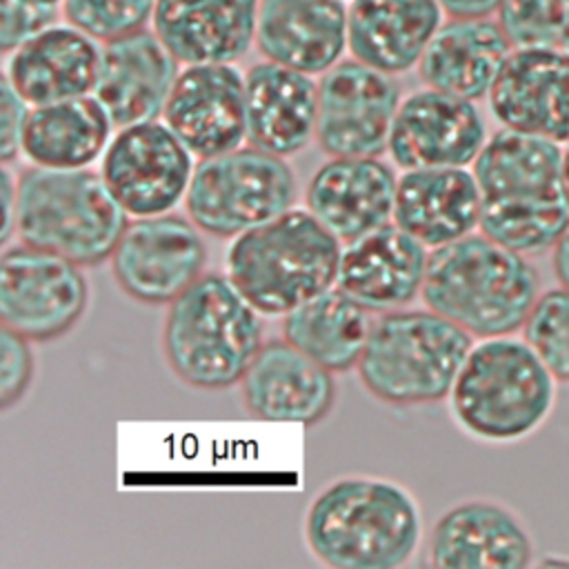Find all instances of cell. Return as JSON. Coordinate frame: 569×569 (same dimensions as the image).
<instances>
[{
	"instance_id": "cell-4",
	"label": "cell",
	"mask_w": 569,
	"mask_h": 569,
	"mask_svg": "<svg viewBox=\"0 0 569 569\" xmlns=\"http://www.w3.org/2000/svg\"><path fill=\"white\" fill-rule=\"evenodd\" d=\"M556 398V376L525 338L509 333L471 347L449 407L456 425L473 440L516 445L545 427Z\"/></svg>"
},
{
	"instance_id": "cell-13",
	"label": "cell",
	"mask_w": 569,
	"mask_h": 569,
	"mask_svg": "<svg viewBox=\"0 0 569 569\" xmlns=\"http://www.w3.org/2000/svg\"><path fill=\"white\" fill-rule=\"evenodd\" d=\"M400 91L391 76L351 58L318 82V147L331 156H382L389 149Z\"/></svg>"
},
{
	"instance_id": "cell-7",
	"label": "cell",
	"mask_w": 569,
	"mask_h": 569,
	"mask_svg": "<svg viewBox=\"0 0 569 569\" xmlns=\"http://www.w3.org/2000/svg\"><path fill=\"white\" fill-rule=\"evenodd\" d=\"M473 336L433 309H393L371 325L358 378L391 407H422L449 398Z\"/></svg>"
},
{
	"instance_id": "cell-28",
	"label": "cell",
	"mask_w": 569,
	"mask_h": 569,
	"mask_svg": "<svg viewBox=\"0 0 569 569\" xmlns=\"http://www.w3.org/2000/svg\"><path fill=\"white\" fill-rule=\"evenodd\" d=\"M511 51L498 20L451 18L440 24L416 69L427 87L476 102L489 96Z\"/></svg>"
},
{
	"instance_id": "cell-23",
	"label": "cell",
	"mask_w": 569,
	"mask_h": 569,
	"mask_svg": "<svg viewBox=\"0 0 569 569\" xmlns=\"http://www.w3.org/2000/svg\"><path fill=\"white\" fill-rule=\"evenodd\" d=\"M256 49L264 60L316 76L340 62L347 44L345 0H260Z\"/></svg>"
},
{
	"instance_id": "cell-16",
	"label": "cell",
	"mask_w": 569,
	"mask_h": 569,
	"mask_svg": "<svg viewBox=\"0 0 569 569\" xmlns=\"http://www.w3.org/2000/svg\"><path fill=\"white\" fill-rule=\"evenodd\" d=\"M429 565L438 569H522L533 565V538L509 505L467 498L451 505L429 531Z\"/></svg>"
},
{
	"instance_id": "cell-12",
	"label": "cell",
	"mask_w": 569,
	"mask_h": 569,
	"mask_svg": "<svg viewBox=\"0 0 569 569\" xmlns=\"http://www.w3.org/2000/svg\"><path fill=\"white\" fill-rule=\"evenodd\" d=\"M193 158L164 120H147L118 129L102 156L100 173L129 216H158L184 200L196 169Z\"/></svg>"
},
{
	"instance_id": "cell-39",
	"label": "cell",
	"mask_w": 569,
	"mask_h": 569,
	"mask_svg": "<svg viewBox=\"0 0 569 569\" xmlns=\"http://www.w3.org/2000/svg\"><path fill=\"white\" fill-rule=\"evenodd\" d=\"M551 271H553L558 284L569 287V229L562 233V238L551 249Z\"/></svg>"
},
{
	"instance_id": "cell-18",
	"label": "cell",
	"mask_w": 569,
	"mask_h": 569,
	"mask_svg": "<svg viewBox=\"0 0 569 569\" xmlns=\"http://www.w3.org/2000/svg\"><path fill=\"white\" fill-rule=\"evenodd\" d=\"M238 387L247 413L258 420L313 425L336 402L333 371L284 338L262 342Z\"/></svg>"
},
{
	"instance_id": "cell-33",
	"label": "cell",
	"mask_w": 569,
	"mask_h": 569,
	"mask_svg": "<svg viewBox=\"0 0 569 569\" xmlns=\"http://www.w3.org/2000/svg\"><path fill=\"white\" fill-rule=\"evenodd\" d=\"M569 0H502L498 24L513 49H558Z\"/></svg>"
},
{
	"instance_id": "cell-6",
	"label": "cell",
	"mask_w": 569,
	"mask_h": 569,
	"mask_svg": "<svg viewBox=\"0 0 569 569\" xmlns=\"http://www.w3.org/2000/svg\"><path fill=\"white\" fill-rule=\"evenodd\" d=\"M342 244L309 211L284 213L240 233L227 251V276L264 316H284L338 280Z\"/></svg>"
},
{
	"instance_id": "cell-29",
	"label": "cell",
	"mask_w": 569,
	"mask_h": 569,
	"mask_svg": "<svg viewBox=\"0 0 569 569\" xmlns=\"http://www.w3.org/2000/svg\"><path fill=\"white\" fill-rule=\"evenodd\" d=\"M113 127L93 93L31 107L22 131V156L38 167L84 169L104 156Z\"/></svg>"
},
{
	"instance_id": "cell-8",
	"label": "cell",
	"mask_w": 569,
	"mask_h": 569,
	"mask_svg": "<svg viewBox=\"0 0 569 569\" xmlns=\"http://www.w3.org/2000/svg\"><path fill=\"white\" fill-rule=\"evenodd\" d=\"M127 211L102 173L31 164L18 176V240L80 267L107 262L127 229Z\"/></svg>"
},
{
	"instance_id": "cell-22",
	"label": "cell",
	"mask_w": 569,
	"mask_h": 569,
	"mask_svg": "<svg viewBox=\"0 0 569 569\" xmlns=\"http://www.w3.org/2000/svg\"><path fill=\"white\" fill-rule=\"evenodd\" d=\"M102 47L73 24H51L7 53L4 78L29 107L89 96Z\"/></svg>"
},
{
	"instance_id": "cell-17",
	"label": "cell",
	"mask_w": 569,
	"mask_h": 569,
	"mask_svg": "<svg viewBox=\"0 0 569 569\" xmlns=\"http://www.w3.org/2000/svg\"><path fill=\"white\" fill-rule=\"evenodd\" d=\"M487 100L502 127L569 144V53L513 49Z\"/></svg>"
},
{
	"instance_id": "cell-2",
	"label": "cell",
	"mask_w": 569,
	"mask_h": 569,
	"mask_svg": "<svg viewBox=\"0 0 569 569\" xmlns=\"http://www.w3.org/2000/svg\"><path fill=\"white\" fill-rule=\"evenodd\" d=\"M422 540L416 496L382 476L349 473L322 487L305 513L309 551L333 569H396Z\"/></svg>"
},
{
	"instance_id": "cell-30",
	"label": "cell",
	"mask_w": 569,
	"mask_h": 569,
	"mask_svg": "<svg viewBox=\"0 0 569 569\" xmlns=\"http://www.w3.org/2000/svg\"><path fill=\"white\" fill-rule=\"evenodd\" d=\"M367 309L338 284L282 316V338L333 373L358 367L371 322Z\"/></svg>"
},
{
	"instance_id": "cell-3",
	"label": "cell",
	"mask_w": 569,
	"mask_h": 569,
	"mask_svg": "<svg viewBox=\"0 0 569 569\" xmlns=\"http://www.w3.org/2000/svg\"><path fill=\"white\" fill-rule=\"evenodd\" d=\"M540 293L533 262L480 231L429 251L420 298L473 338H493L522 331Z\"/></svg>"
},
{
	"instance_id": "cell-9",
	"label": "cell",
	"mask_w": 569,
	"mask_h": 569,
	"mask_svg": "<svg viewBox=\"0 0 569 569\" xmlns=\"http://www.w3.org/2000/svg\"><path fill=\"white\" fill-rule=\"evenodd\" d=\"M296 173L282 156L253 144L202 158L191 176L184 209L213 238H236L293 207Z\"/></svg>"
},
{
	"instance_id": "cell-26",
	"label": "cell",
	"mask_w": 569,
	"mask_h": 569,
	"mask_svg": "<svg viewBox=\"0 0 569 569\" xmlns=\"http://www.w3.org/2000/svg\"><path fill=\"white\" fill-rule=\"evenodd\" d=\"M440 0H351L347 4V44L356 60L400 76L418 67L440 29Z\"/></svg>"
},
{
	"instance_id": "cell-20",
	"label": "cell",
	"mask_w": 569,
	"mask_h": 569,
	"mask_svg": "<svg viewBox=\"0 0 569 569\" xmlns=\"http://www.w3.org/2000/svg\"><path fill=\"white\" fill-rule=\"evenodd\" d=\"M180 62L153 29L102 44L100 73L93 96L118 129L162 116Z\"/></svg>"
},
{
	"instance_id": "cell-34",
	"label": "cell",
	"mask_w": 569,
	"mask_h": 569,
	"mask_svg": "<svg viewBox=\"0 0 569 569\" xmlns=\"http://www.w3.org/2000/svg\"><path fill=\"white\" fill-rule=\"evenodd\" d=\"M64 0H0V49L13 51L31 36L58 22Z\"/></svg>"
},
{
	"instance_id": "cell-14",
	"label": "cell",
	"mask_w": 569,
	"mask_h": 569,
	"mask_svg": "<svg viewBox=\"0 0 569 569\" xmlns=\"http://www.w3.org/2000/svg\"><path fill=\"white\" fill-rule=\"evenodd\" d=\"M162 120L196 158H211L247 140L244 76L233 62L184 64Z\"/></svg>"
},
{
	"instance_id": "cell-5",
	"label": "cell",
	"mask_w": 569,
	"mask_h": 569,
	"mask_svg": "<svg viewBox=\"0 0 569 569\" xmlns=\"http://www.w3.org/2000/svg\"><path fill=\"white\" fill-rule=\"evenodd\" d=\"M258 313L229 276L202 273L167 305L160 336L167 367L202 391L238 385L264 342Z\"/></svg>"
},
{
	"instance_id": "cell-25",
	"label": "cell",
	"mask_w": 569,
	"mask_h": 569,
	"mask_svg": "<svg viewBox=\"0 0 569 569\" xmlns=\"http://www.w3.org/2000/svg\"><path fill=\"white\" fill-rule=\"evenodd\" d=\"M249 144L289 158L316 138L318 82L313 76L262 60L244 73Z\"/></svg>"
},
{
	"instance_id": "cell-32",
	"label": "cell",
	"mask_w": 569,
	"mask_h": 569,
	"mask_svg": "<svg viewBox=\"0 0 569 569\" xmlns=\"http://www.w3.org/2000/svg\"><path fill=\"white\" fill-rule=\"evenodd\" d=\"M153 7L156 0H64L62 16L69 24L104 44L147 29Z\"/></svg>"
},
{
	"instance_id": "cell-10",
	"label": "cell",
	"mask_w": 569,
	"mask_h": 569,
	"mask_svg": "<svg viewBox=\"0 0 569 569\" xmlns=\"http://www.w3.org/2000/svg\"><path fill=\"white\" fill-rule=\"evenodd\" d=\"M84 267L22 240L2 247V327L42 345L69 333L89 302Z\"/></svg>"
},
{
	"instance_id": "cell-21",
	"label": "cell",
	"mask_w": 569,
	"mask_h": 569,
	"mask_svg": "<svg viewBox=\"0 0 569 569\" xmlns=\"http://www.w3.org/2000/svg\"><path fill=\"white\" fill-rule=\"evenodd\" d=\"M427 247L396 222L342 247L336 284L367 311L407 307L422 291Z\"/></svg>"
},
{
	"instance_id": "cell-37",
	"label": "cell",
	"mask_w": 569,
	"mask_h": 569,
	"mask_svg": "<svg viewBox=\"0 0 569 569\" xmlns=\"http://www.w3.org/2000/svg\"><path fill=\"white\" fill-rule=\"evenodd\" d=\"M0 182H2V202H4V224H2L0 242L4 247L9 244L11 233H16V202H18V178L13 180L7 164H2Z\"/></svg>"
},
{
	"instance_id": "cell-41",
	"label": "cell",
	"mask_w": 569,
	"mask_h": 569,
	"mask_svg": "<svg viewBox=\"0 0 569 569\" xmlns=\"http://www.w3.org/2000/svg\"><path fill=\"white\" fill-rule=\"evenodd\" d=\"M562 182H565V193H567V202H569V144L562 151Z\"/></svg>"
},
{
	"instance_id": "cell-15",
	"label": "cell",
	"mask_w": 569,
	"mask_h": 569,
	"mask_svg": "<svg viewBox=\"0 0 569 569\" xmlns=\"http://www.w3.org/2000/svg\"><path fill=\"white\" fill-rule=\"evenodd\" d=\"M487 142V124L473 100L420 89L400 100L389 153L396 167H469Z\"/></svg>"
},
{
	"instance_id": "cell-27",
	"label": "cell",
	"mask_w": 569,
	"mask_h": 569,
	"mask_svg": "<svg viewBox=\"0 0 569 569\" xmlns=\"http://www.w3.org/2000/svg\"><path fill=\"white\" fill-rule=\"evenodd\" d=\"M393 222L427 249L473 233L480 224V191L467 167L405 169L398 176Z\"/></svg>"
},
{
	"instance_id": "cell-1",
	"label": "cell",
	"mask_w": 569,
	"mask_h": 569,
	"mask_svg": "<svg viewBox=\"0 0 569 569\" xmlns=\"http://www.w3.org/2000/svg\"><path fill=\"white\" fill-rule=\"evenodd\" d=\"M562 144L542 136L498 129L473 160L480 191L478 229L527 258L556 247L569 229Z\"/></svg>"
},
{
	"instance_id": "cell-40",
	"label": "cell",
	"mask_w": 569,
	"mask_h": 569,
	"mask_svg": "<svg viewBox=\"0 0 569 569\" xmlns=\"http://www.w3.org/2000/svg\"><path fill=\"white\" fill-rule=\"evenodd\" d=\"M558 49L569 53V2H567V13H565V22H562V31H560V44Z\"/></svg>"
},
{
	"instance_id": "cell-31",
	"label": "cell",
	"mask_w": 569,
	"mask_h": 569,
	"mask_svg": "<svg viewBox=\"0 0 569 569\" xmlns=\"http://www.w3.org/2000/svg\"><path fill=\"white\" fill-rule=\"evenodd\" d=\"M522 338L556 380L569 385V287L558 284L540 293L522 327Z\"/></svg>"
},
{
	"instance_id": "cell-11",
	"label": "cell",
	"mask_w": 569,
	"mask_h": 569,
	"mask_svg": "<svg viewBox=\"0 0 569 569\" xmlns=\"http://www.w3.org/2000/svg\"><path fill=\"white\" fill-rule=\"evenodd\" d=\"M207 244L191 218L158 213L129 220L109 264L118 289L147 307H167L204 273Z\"/></svg>"
},
{
	"instance_id": "cell-38",
	"label": "cell",
	"mask_w": 569,
	"mask_h": 569,
	"mask_svg": "<svg viewBox=\"0 0 569 569\" xmlns=\"http://www.w3.org/2000/svg\"><path fill=\"white\" fill-rule=\"evenodd\" d=\"M442 9L451 18H489L502 4V0H440Z\"/></svg>"
},
{
	"instance_id": "cell-35",
	"label": "cell",
	"mask_w": 569,
	"mask_h": 569,
	"mask_svg": "<svg viewBox=\"0 0 569 569\" xmlns=\"http://www.w3.org/2000/svg\"><path fill=\"white\" fill-rule=\"evenodd\" d=\"M2 345V365H0V407L11 409L29 389L33 380V351L31 340L24 336L2 327L0 331Z\"/></svg>"
},
{
	"instance_id": "cell-19",
	"label": "cell",
	"mask_w": 569,
	"mask_h": 569,
	"mask_svg": "<svg viewBox=\"0 0 569 569\" xmlns=\"http://www.w3.org/2000/svg\"><path fill=\"white\" fill-rule=\"evenodd\" d=\"M396 189L398 176L380 156H338L313 171L305 202L347 244L393 220Z\"/></svg>"
},
{
	"instance_id": "cell-36",
	"label": "cell",
	"mask_w": 569,
	"mask_h": 569,
	"mask_svg": "<svg viewBox=\"0 0 569 569\" xmlns=\"http://www.w3.org/2000/svg\"><path fill=\"white\" fill-rule=\"evenodd\" d=\"M29 104L2 76L0 80V160L9 164L22 153V131L29 116Z\"/></svg>"
},
{
	"instance_id": "cell-24",
	"label": "cell",
	"mask_w": 569,
	"mask_h": 569,
	"mask_svg": "<svg viewBox=\"0 0 569 569\" xmlns=\"http://www.w3.org/2000/svg\"><path fill=\"white\" fill-rule=\"evenodd\" d=\"M260 0H156L151 29L180 64L236 62L256 40Z\"/></svg>"
}]
</instances>
